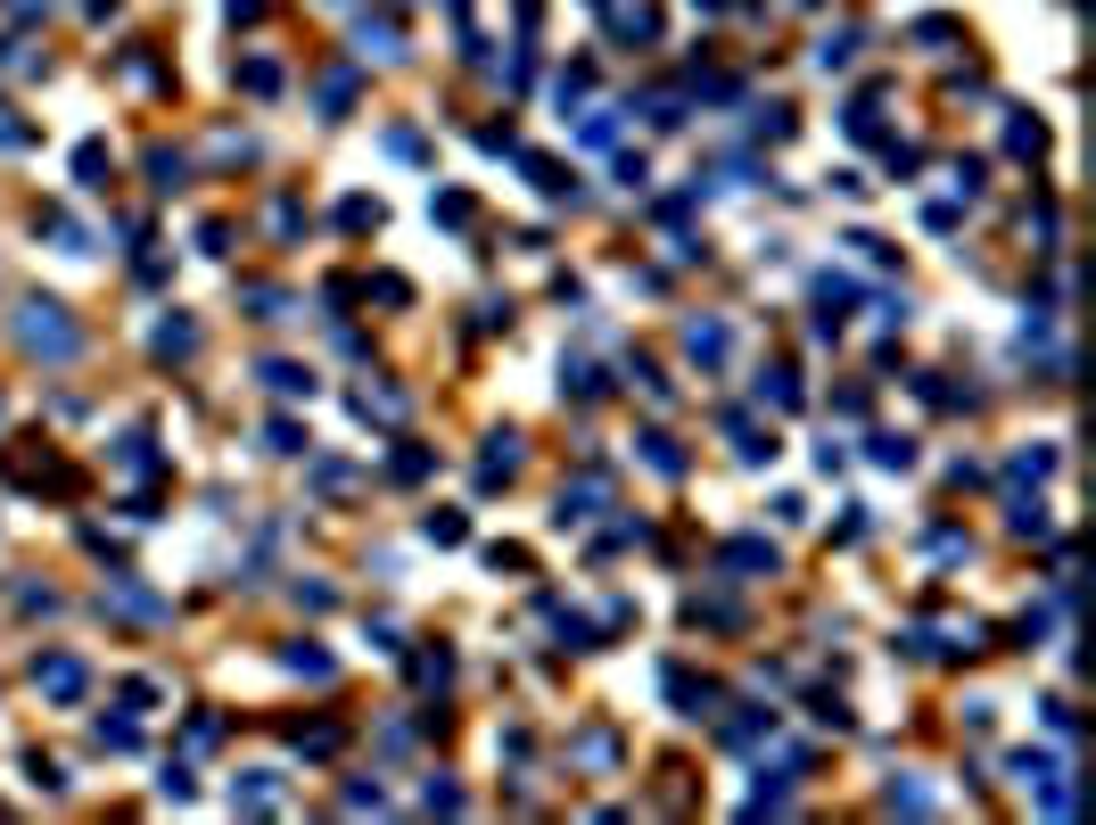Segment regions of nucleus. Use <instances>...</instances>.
I'll return each mask as SVG.
<instances>
[{"mask_svg": "<svg viewBox=\"0 0 1096 825\" xmlns=\"http://www.w3.org/2000/svg\"><path fill=\"white\" fill-rule=\"evenodd\" d=\"M17 347H25V356H50V363H67V356H75V347H83V331H75V322H67V306L34 298V306H25V314H17Z\"/></svg>", "mask_w": 1096, "mask_h": 825, "instance_id": "f257e3e1", "label": "nucleus"}, {"mask_svg": "<svg viewBox=\"0 0 1096 825\" xmlns=\"http://www.w3.org/2000/svg\"><path fill=\"white\" fill-rule=\"evenodd\" d=\"M34 685L50 702H83V694H92V669H83L75 653H50V660H34Z\"/></svg>", "mask_w": 1096, "mask_h": 825, "instance_id": "f03ea898", "label": "nucleus"}, {"mask_svg": "<svg viewBox=\"0 0 1096 825\" xmlns=\"http://www.w3.org/2000/svg\"><path fill=\"white\" fill-rule=\"evenodd\" d=\"M602 17H611L618 41H660V9L651 0H602Z\"/></svg>", "mask_w": 1096, "mask_h": 825, "instance_id": "7ed1b4c3", "label": "nucleus"}, {"mask_svg": "<svg viewBox=\"0 0 1096 825\" xmlns=\"http://www.w3.org/2000/svg\"><path fill=\"white\" fill-rule=\"evenodd\" d=\"M602 504H611V488H602V479H569V488H561V528H569V521H594Z\"/></svg>", "mask_w": 1096, "mask_h": 825, "instance_id": "20e7f679", "label": "nucleus"}, {"mask_svg": "<svg viewBox=\"0 0 1096 825\" xmlns=\"http://www.w3.org/2000/svg\"><path fill=\"white\" fill-rule=\"evenodd\" d=\"M725 347H734V338H725V322H685V356H692V363H725Z\"/></svg>", "mask_w": 1096, "mask_h": 825, "instance_id": "39448f33", "label": "nucleus"}, {"mask_svg": "<svg viewBox=\"0 0 1096 825\" xmlns=\"http://www.w3.org/2000/svg\"><path fill=\"white\" fill-rule=\"evenodd\" d=\"M725 570H750V578L767 570V578H775V545H767V537H734V545H725Z\"/></svg>", "mask_w": 1096, "mask_h": 825, "instance_id": "423d86ee", "label": "nucleus"}, {"mask_svg": "<svg viewBox=\"0 0 1096 825\" xmlns=\"http://www.w3.org/2000/svg\"><path fill=\"white\" fill-rule=\"evenodd\" d=\"M108 602H116L124 619H166V602H157V595H141L132 578H108Z\"/></svg>", "mask_w": 1096, "mask_h": 825, "instance_id": "0eeeda50", "label": "nucleus"}, {"mask_svg": "<svg viewBox=\"0 0 1096 825\" xmlns=\"http://www.w3.org/2000/svg\"><path fill=\"white\" fill-rule=\"evenodd\" d=\"M157 356H198V322L166 314V322H157Z\"/></svg>", "mask_w": 1096, "mask_h": 825, "instance_id": "6e6552de", "label": "nucleus"}, {"mask_svg": "<svg viewBox=\"0 0 1096 825\" xmlns=\"http://www.w3.org/2000/svg\"><path fill=\"white\" fill-rule=\"evenodd\" d=\"M479 470H486V479H511V470H520V438H511V430H503V438H486Z\"/></svg>", "mask_w": 1096, "mask_h": 825, "instance_id": "1a4fd4ad", "label": "nucleus"}, {"mask_svg": "<svg viewBox=\"0 0 1096 825\" xmlns=\"http://www.w3.org/2000/svg\"><path fill=\"white\" fill-rule=\"evenodd\" d=\"M264 380H273V396H314V372H305V363H264Z\"/></svg>", "mask_w": 1096, "mask_h": 825, "instance_id": "9d476101", "label": "nucleus"}, {"mask_svg": "<svg viewBox=\"0 0 1096 825\" xmlns=\"http://www.w3.org/2000/svg\"><path fill=\"white\" fill-rule=\"evenodd\" d=\"M759 405H775V412H792V405H799V380L783 372V363H775V372H759Z\"/></svg>", "mask_w": 1096, "mask_h": 825, "instance_id": "9b49d317", "label": "nucleus"}, {"mask_svg": "<svg viewBox=\"0 0 1096 825\" xmlns=\"http://www.w3.org/2000/svg\"><path fill=\"white\" fill-rule=\"evenodd\" d=\"M1005 150H1014V157H1039V150H1047V124H1039V116H1014V124H1005Z\"/></svg>", "mask_w": 1096, "mask_h": 825, "instance_id": "f8f14e48", "label": "nucleus"}, {"mask_svg": "<svg viewBox=\"0 0 1096 825\" xmlns=\"http://www.w3.org/2000/svg\"><path fill=\"white\" fill-rule=\"evenodd\" d=\"M528 182H537L544 199H569V190H577L569 174H561V157H528Z\"/></svg>", "mask_w": 1096, "mask_h": 825, "instance_id": "ddd939ff", "label": "nucleus"}, {"mask_svg": "<svg viewBox=\"0 0 1096 825\" xmlns=\"http://www.w3.org/2000/svg\"><path fill=\"white\" fill-rule=\"evenodd\" d=\"M857 41H866V34H824V41H817V67H824V75H841V67L857 58Z\"/></svg>", "mask_w": 1096, "mask_h": 825, "instance_id": "4468645a", "label": "nucleus"}, {"mask_svg": "<svg viewBox=\"0 0 1096 825\" xmlns=\"http://www.w3.org/2000/svg\"><path fill=\"white\" fill-rule=\"evenodd\" d=\"M363 50H372V58H396V50H405L396 17H363Z\"/></svg>", "mask_w": 1096, "mask_h": 825, "instance_id": "2eb2a0df", "label": "nucleus"}, {"mask_svg": "<svg viewBox=\"0 0 1096 825\" xmlns=\"http://www.w3.org/2000/svg\"><path fill=\"white\" fill-rule=\"evenodd\" d=\"M1014 776H1022L1031 792H1039L1047 776H1063V768H1056V751H1014Z\"/></svg>", "mask_w": 1096, "mask_h": 825, "instance_id": "dca6fc26", "label": "nucleus"}, {"mask_svg": "<svg viewBox=\"0 0 1096 825\" xmlns=\"http://www.w3.org/2000/svg\"><path fill=\"white\" fill-rule=\"evenodd\" d=\"M354 412H363V421H405V396H388V388H363V396H354Z\"/></svg>", "mask_w": 1096, "mask_h": 825, "instance_id": "f3484780", "label": "nucleus"}, {"mask_svg": "<svg viewBox=\"0 0 1096 825\" xmlns=\"http://www.w3.org/2000/svg\"><path fill=\"white\" fill-rule=\"evenodd\" d=\"M240 92L273 99V92H280V67H273V58H248V67H240Z\"/></svg>", "mask_w": 1096, "mask_h": 825, "instance_id": "a211bd4d", "label": "nucleus"}, {"mask_svg": "<svg viewBox=\"0 0 1096 825\" xmlns=\"http://www.w3.org/2000/svg\"><path fill=\"white\" fill-rule=\"evenodd\" d=\"M347 99H354V67H330V75H322V108H347Z\"/></svg>", "mask_w": 1096, "mask_h": 825, "instance_id": "6ab92c4d", "label": "nucleus"}, {"mask_svg": "<svg viewBox=\"0 0 1096 825\" xmlns=\"http://www.w3.org/2000/svg\"><path fill=\"white\" fill-rule=\"evenodd\" d=\"M586 92H594V67H569V75L553 83V99H561V108H577V99H586Z\"/></svg>", "mask_w": 1096, "mask_h": 825, "instance_id": "aec40b11", "label": "nucleus"}, {"mask_svg": "<svg viewBox=\"0 0 1096 825\" xmlns=\"http://www.w3.org/2000/svg\"><path fill=\"white\" fill-rule=\"evenodd\" d=\"M874 463H882V470H907V463H915V446H907V438H891V430H882V438H874Z\"/></svg>", "mask_w": 1096, "mask_h": 825, "instance_id": "412c9836", "label": "nucleus"}, {"mask_svg": "<svg viewBox=\"0 0 1096 825\" xmlns=\"http://www.w3.org/2000/svg\"><path fill=\"white\" fill-rule=\"evenodd\" d=\"M264 446H273V454H305V430H298V421H264Z\"/></svg>", "mask_w": 1096, "mask_h": 825, "instance_id": "4be33fe9", "label": "nucleus"}, {"mask_svg": "<svg viewBox=\"0 0 1096 825\" xmlns=\"http://www.w3.org/2000/svg\"><path fill=\"white\" fill-rule=\"evenodd\" d=\"M643 463H651V470H685V454H676V438L651 430V438H643Z\"/></svg>", "mask_w": 1096, "mask_h": 825, "instance_id": "5701e85b", "label": "nucleus"}, {"mask_svg": "<svg viewBox=\"0 0 1096 825\" xmlns=\"http://www.w3.org/2000/svg\"><path fill=\"white\" fill-rule=\"evenodd\" d=\"M75 174H83V190H99V174H108V150H99V141H83V150H75Z\"/></svg>", "mask_w": 1096, "mask_h": 825, "instance_id": "b1692460", "label": "nucleus"}, {"mask_svg": "<svg viewBox=\"0 0 1096 825\" xmlns=\"http://www.w3.org/2000/svg\"><path fill=\"white\" fill-rule=\"evenodd\" d=\"M298 751H305V760H330V751H338V727H298Z\"/></svg>", "mask_w": 1096, "mask_h": 825, "instance_id": "393cba45", "label": "nucleus"}, {"mask_svg": "<svg viewBox=\"0 0 1096 825\" xmlns=\"http://www.w3.org/2000/svg\"><path fill=\"white\" fill-rule=\"evenodd\" d=\"M99 743L108 751H141V734H132V718H99Z\"/></svg>", "mask_w": 1096, "mask_h": 825, "instance_id": "a878e982", "label": "nucleus"}, {"mask_svg": "<svg viewBox=\"0 0 1096 825\" xmlns=\"http://www.w3.org/2000/svg\"><path fill=\"white\" fill-rule=\"evenodd\" d=\"M561 380H569V396H602V372H594V363H586V356H577V363H569V372H561Z\"/></svg>", "mask_w": 1096, "mask_h": 825, "instance_id": "bb28decb", "label": "nucleus"}, {"mask_svg": "<svg viewBox=\"0 0 1096 825\" xmlns=\"http://www.w3.org/2000/svg\"><path fill=\"white\" fill-rule=\"evenodd\" d=\"M149 182L173 190V182H182V157H173V150H149Z\"/></svg>", "mask_w": 1096, "mask_h": 825, "instance_id": "cd10ccee", "label": "nucleus"}, {"mask_svg": "<svg viewBox=\"0 0 1096 825\" xmlns=\"http://www.w3.org/2000/svg\"><path fill=\"white\" fill-rule=\"evenodd\" d=\"M338 224H347V231H372L380 206H372V199H347V206H338Z\"/></svg>", "mask_w": 1096, "mask_h": 825, "instance_id": "c85d7f7f", "label": "nucleus"}, {"mask_svg": "<svg viewBox=\"0 0 1096 825\" xmlns=\"http://www.w3.org/2000/svg\"><path fill=\"white\" fill-rule=\"evenodd\" d=\"M429 545H462V512H429Z\"/></svg>", "mask_w": 1096, "mask_h": 825, "instance_id": "c756f323", "label": "nucleus"}, {"mask_svg": "<svg viewBox=\"0 0 1096 825\" xmlns=\"http://www.w3.org/2000/svg\"><path fill=\"white\" fill-rule=\"evenodd\" d=\"M1047 470H1056V454H1047V446H1031V454H1014V479H1047Z\"/></svg>", "mask_w": 1096, "mask_h": 825, "instance_id": "7c9ffc66", "label": "nucleus"}, {"mask_svg": "<svg viewBox=\"0 0 1096 825\" xmlns=\"http://www.w3.org/2000/svg\"><path fill=\"white\" fill-rule=\"evenodd\" d=\"M412 677H421V685H446L454 660H446V653H421V660H412Z\"/></svg>", "mask_w": 1096, "mask_h": 825, "instance_id": "2f4dec72", "label": "nucleus"}, {"mask_svg": "<svg viewBox=\"0 0 1096 825\" xmlns=\"http://www.w3.org/2000/svg\"><path fill=\"white\" fill-rule=\"evenodd\" d=\"M1014 537H1047V504H1014Z\"/></svg>", "mask_w": 1096, "mask_h": 825, "instance_id": "473e14b6", "label": "nucleus"}, {"mask_svg": "<svg viewBox=\"0 0 1096 825\" xmlns=\"http://www.w3.org/2000/svg\"><path fill=\"white\" fill-rule=\"evenodd\" d=\"M240 801H248V809H273V801H280V785H273V776H248Z\"/></svg>", "mask_w": 1096, "mask_h": 825, "instance_id": "72a5a7b5", "label": "nucleus"}, {"mask_svg": "<svg viewBox=\"0 0 1096 825\" xmlns=\"http://www.w3.org/2000/svg\"><path fill=\"white\" fill-rule=\"evenodd\" d=\"M429 215H437V224H470V199H462V190H446V199L429 206Z\"/></svg>", "mask_w": 1096, "mask_h": 825, "instance_id": "f704fd0d", "label": "nucleus"}, {"mask_svg": "<svg viewBox=\"0 0 1096 825\" xmlns=\"http://www.w3.org/2000/svg\"><path fill=\"white\" fill-rule=\"evenodd\" d=\"M388 470H396V479H429V454H421V446H405V454H396Z\"/></svg>", "mask_w": 1096, "mask_h": 825, "instance_id": "c9c22d12", "label": "nucleus"}, {"mask_svg": "<svg viewBox=\"0 0 1096 825\" xmlns=\"http://www.w3.org/2000/svg\"><path fill=\"white\" fill-rule=\"evenodd\" d=\"M289 669H298V677H330V653H305V644H298V653H289Z\"/></svg>", "mask_w": 1096, "mask_h": 825, "instance_id": "e433bc0d", "label": "nucleus"}, {"mask_svg": "<svg viewBox=\"0 0 1096 825\" xmlns=\"http://www.w3.org/2000/svg\"><path fill=\"white\" fill-rule=\"evenodd\" d=\"M9 9H17V17H41V9H50V0H9Z\"/></svg>", "mask_w": 1096, "mask_h": 825, "instance_id": "4c0bfd02", "label": "nucleus"}, {"mask_svg": "<svg viewBox=\"0 0 1096 825\" xmlns=\"http://www.w3.org/2000/svg\"><path fill=\"white\" fill-rule=\"evenodd\" d=\"M692 9H701V17H718V9H725V0H692Z\"/></svg>", "mask_w": 1096, "mask_h": 825, "instance_id": "58836bf2", "label": "nucleus"}, {"mask_svg": "<svg viewBox=\"0 0 1096 825\" xmlns=\"http://www.w3.org/2000/svg\"><path fill=\"white\" fill-rule=\"evenodd\" d=\"M799 9H824V0H799Z\"/></svg>", "mask_w": 1096, "mask_h": 825, "instance_id": "ea45409f", "label": "nucleus"}, {"mask_svg": "<svg viewBox=\"0 0 1096 825\" xmlns=\"http://www.w3.org/2000/svg\"><path fill=\"white\" fill-rule=\"evenodd\" d=\"M446 9H454V0H446Z\"/></svg>", "mask_w": 1096, "mask_h": 825, "instance_id": "a19ab883", "label": "nucleus"}]
</instances>
